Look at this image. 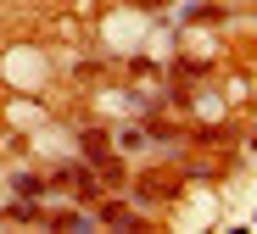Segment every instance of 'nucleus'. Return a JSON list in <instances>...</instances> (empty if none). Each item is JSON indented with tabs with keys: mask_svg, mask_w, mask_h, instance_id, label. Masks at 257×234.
<instances>
[{
	"mask_svg": "<svg viewBox=\"0 0 257 234\" xmlns=\"http://www.w3.org/2000/svg\"><path fill=\"white\" fill-rule=\"evenodd\" d=\"M78 139H84V156H90V162H106V156H112V145H106V134H101V128H84Z\"/></svg>",
	"mask_w": 257,
	"mask_h": 234,
	"instance_id": "1",
	"label": "nucleus"
},
{
	"mask_svg": "<svg viewBox=\"0 0 257 234\" xmlns=\"http://www.w3.org/2000/svg\"><path fill=\"white\" fill-rule=\"evenodd\" d=\"M12 190H17L23 201H34V195H45V184H39L34 173H17V184H12Z\"/></svg>",
	"mask_w": 257,
	"mask_h": 234,
	"instance_id": "2",
	"label": "nucleus"
},
{
	"mask_svg": "<svg viewBox=\"0 0 257 234\" xmlns=\"http://www.w3.org/2000/svg\"><path fill=\"white\" fill-rule=\"evenodd\" d=\"M128 217H135V212L117 206V201H106V206H101V223H128Z\"/></svg>",
	"mask_w": 257,
	"mask_h": 234,
	"instance_id": "3",
	"label": "nucleus"
},
{
	"mask_svg": "<svg viewBox=\"0 0 257 234\" xmlns=\"http://www.w3.org/2000/svg\"><path fill=\"white\" fill-rule=\"evenodd\" d=\"M117 145H123V151H146V134H140V128H123Z\"/></svg>",
	"mask_w": 257,
	"mask_h": 234,
	"instance_id": "4",
	"label": "nucleus"
}]
</instances>
